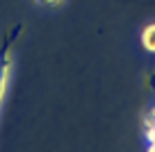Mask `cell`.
<instances>
[{"label":"cell","instance_id":"6da1fadb","mask_svg":"<svg viewBox=\"0 0 155 152\" xmlns=\"http://www.w3.org/2000/svg\"><path fill=\"white\" fill-rule=\"evenodd\" d=\"M9 80H12V52L2 50L0 52V105H2V100L7 95Z\"/></svg>","mask_w":155,"mask_h":152},{"label":"cell","instance_id":"7a4b0ae2","mask_svg":"<svg viewBox=\"0 0 155 152\" xmlns=\"http://www.w3.org/2000/svg\"><path fill=\"white\" fill-rule=\"evenodd\" d=\"M141 46L148 50V52H155V23L146 25L141 30Z\"/></svg>","mask_w":155,"mask_h":152},{"label":"cell","instance_id":"3957f363","mask_svg":"<svg viewBox=\"0 0 155 152\" xmlns=\"http://www.w3.org/2000/svg\"><path fill=\"white\" fill-rule=\"evenodd\" d=\"M34 2L41 7H57V5H62L64 0H34Z\"/></svg>","mask_w":155,"mask_h":152}]
</instances>
